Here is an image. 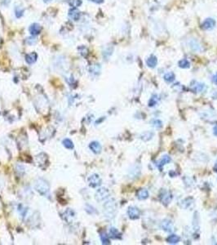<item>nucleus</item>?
<instances>
[{
	"mask_svg": "<svg viewBox=\"0 0 217 245\" xmlns=\"http://www.w3.org/2000/svg\"><path fill=\"white\" fill-rule=\"evenodd\" d=\"M178 65L180 67V68H182V69H188L190 66V63H189V61L187 59L180 60L179 61Z\"/></svg>",
	"mask_w": 217,
	"mask_h": 245,
	"instance_id": "obj_27",
	"label": "nucleus"
},
{
	"mask_svg": "<svg viewBox=\"0 0 217 245\" xmlns=\"http://www.w3.org/2000/svg\"><path fill=\"white\" fill-rule=\"evenodd\" d=\"M171 160H172V159H171L170 156H168V155H164L163 157L162 158V159L160 160V162L158 163V168H159L160 170H162V167H163L165 164H168V163H170Z\"/></svg>",
	"mask_w": 217,
	"mask_h": 245,
	"instance_id": "obj_20",
	"label": "nucleus"
},
{
	"mask_svg": "<svg viewBox=\"0 0 217 245\" xmlns=\"http://www.w3.org/2000/svg\"><path fill=\"white\" fill-rule=\"evenodd\" d=\"M193 228L195 231L199 230V217H198V213L197 212L194 213V216L193 218Z\"/></svg>",
	"mask_w": 217,
	"mask_h": 245,
	"instance_id": "obj_19",
	"label": "nucleus"
},
{
	"mask_svg": "<svg viewBox=\"0 0 217 245\" xmlns=\"http://www.w3.org/2000/svg\"><path fill=\"white\" fill-rule=\"evenodd\" d=\"M146 64L149 68H154L156 67L157 64H158V59L155 56H150L146 61Z\"/></svg>",
	"mask_w": 217,
	"mask_h": 245,
	"instance_id": "obj_17",
	"label": "nucleus"
},
{
	"mask_svg": "<svg viewBox=\"0 0 217 245\" xmlns=\"http://www.w3.org/2000/svg\"><path fill=\"white\" fill-rule=\"evenodd\" d=\"M16 169H17V172H19V174H24V172H25V168L22 165H17Z\"/></svg>",
	"mask_w": 217,
	"mask_h": 245,
	"instance_id": "obj_36",
	"label": "nucleus"
},
{
	"mask_svg": "<svg viewBox=\"0 0 217 245\" xmlns=\"http://www.w3.org/2000/svg\"><path fill=\"white\" fill-rule=\"evenodd\" d=\"M36 42H37V39L34 37H33V36H31V37H29V38L26 39V43H28L29 45H34V43H36Z\"/></svg>",
	"mask_w": 217,
	"mask_h": 245,
	"instance_id": "obj_35",
	"label": "nucleus"
},
{
	"mask_svg": "<svg viewBox=\"0 0 217 245\" xmlns=\"http://www.w3.org/2000/svg\"><path fill=\"white\" fill-rule=\"evenodd\" d=\"M127 215L129 217L130 219L131 220H137L138 218H140V212L137 208V207H129L127 209Z\"/></svg>",
	"mask_w": 217,
	"mask_h": 245,
	"instance_id": "obj_6",
	"label": "nucleus"
},
{
	"mask_svg": "<svg viewBox=\"0 0 217 245\" xmlns=\"http://www.w3.org/2000/svg\"><path fill=\"white\" fill-rule=\"evenodd\" d=\"M204 87H205V84H201V83H196L195 85L192 86V89L195 92H203Z\"/></svg>",
	"mask_w": 217,
	"mask_h": 245,
	"instance_id": "obj_25",
	"label": "nucleus"
},
{
	"mask_svg": "<svg viewBox=\"0 0 217 245\" xmlns=\"http://www.w3.org/2000/svg\"><path fill=\"white\" fill-rule=\"evenodd\" d=\"M24 12H25V9L23 7H19V6H17L15 7V15L17 18H21L24 15Z\"/></svg>",
	"mask_w": 217,
	"mask_h": 245,
	"instance_id": "obj_28",
	"label": "nucleus"
},
{
	"mask_svg": "<svg viewBox=\"0 0 217 245\" xmlns=\"http://www.w3.org/2000/svg\"><path fill=\"white\" fill-rule=\"evenodd\" d=\"M62 144H63V146L66 149H69V150H71V149H73L74 148V144H73V141L70 140V139H69V138H65V139H64L63 141H62Z\"/></svg>",
	"mask_w": 217,
	"mask_h": 245,
	"instance_id": "obj_24",
	"label": "nucleus"
},
{
	"mask_svg": "<svg viewBox=\"0 0 217 245\" xmlns=\"http://www.w3.org/2000/svg\"><path fill=\"white\" fill-rule=\"evenodd\" d=\"M153 126L154 128H160L162 126V122L160 120H158V119H155V120L153 121Z\"/></svg>",
	"mask_w": 217,
	"mask_h": 245,
	"instance_id": "obj_34",
	"label": "nucleus"
},
{
	"mask_svg": "<svg viewBox=\"0 0 217 245\" xmlns=\"http://www.w3.org/2000/svg\"><path fill=\"white\" fill-rule=\"evenodd\" d=\"M172 200V195L170 192H168L167 190H162L160 192V195H159V200L161 201V203L167 206L168 205L169 203H171V201Z\"/></svg>",
	"mask_w": 217,
	"mask_h": 245,
	"instance_id": "obj_4",
	"label": "nucleus"
},
{
	"mask_svg": "<svg viewBox=\"0 0 217 245\" xmlns=\"http://www.w3.org/2000/svg\"><path fill=\"white\" fill-rule=\"evenodd\" d=\"M153 136H154V133H151V132H145V133H143L140 135V138L143 141H147L150 140Z\"/></svg>",
	"mask_w": 217,
	"mask_h": 245,
	"instance_id": "obj_26",
	"label": "nucleus"
},
{
	"mask_svg": "<svg viewBox=\"0 0 217 245\" xmlns=\"http://www.w3.org/2000/svg\"><path fill=\"white\" fill-rule=\"evenodd\" d=\"M37 58H38V55L35 53H29V54H27V55L25 56V61H26V62L28 64H29V65L34 63L35 61H37Z\"/></svg>",
	"mask_w": 217,
	"mask_h": 245,
	"instance_id": "obj_15",
	"label": "nucleus"
},
{
	"mask_svg": "<svg viewBox=\"0 0 217 245\" xmlns=\"http://www.w3.org/2000/svg\"><path fill=\"white\" fill-rule=\"evenodd\" d=\"M75 217V213L74 210L68 208L65 213H64V219L66 220L68 223H70L73 219H74Z\"/></svg>",
	"mask_w": 217,
	"mask_h": 245,
	"instance_id": "obj_11",
	"label": "nucleus"
},
{
	"mask_svg": "<svg viewBox=\"0 0 217 245\" xmlns=\"http://www.w3.org/2000/svg\"><path fill=\"white\" fill-rule=\"evenodd\" d=\"M161 227L163 231H167V232H172L173 231V224H172V220H168V219H165L162 220L161 224Z\"/></svg>",
	"mask_w": 217,
	"mask_h": 245,
	"instance_id": "obj_9",
	"label": "nucleus"
},
{
	"mask_svg": "<svg viewBox=\"0 0 217 245\" xmlns=\"http://www.w3.org/2000/svg\"><path fill=\"white\" fill-rule=\"evenodd\" d=\"M214 170L216 172H217V162L216 163V164H215V166H214Z\"/></svg>",
	"mask_w": 217,
	"mask_h": 245,
	"instance_id": "obj_41",
	"label": "nucleus"
},
{
	"mask_svg": "<svg viewBox=\"0 0 217 245\" xmlns=\"http://www.w3.org/2000/svg\"><path fill=\"white\" fill-rule=\"evenodd\" d=\"M89 148L93 153L95 154H100L101 152L102 147L101 145L99 143L98 141H92L89 144Z\"/></svg>",
	"mask_w": 217,
	"mask_h": 245,
	"instance_id": "obj_10",
	"label": "nucleus"
},
{
	"mask_svg": "<svg viewBox=\"0 0 217 245\" xmlns=\"http://www.w3.org/2000/svg\"><path fill=\"white\" fill-rule=\"evenodd\" d=\"M34 189L41 195L46 196L48 195L50 191V185L44 179L39 178L35 182Z\"/></svg>",
	"mask_w": 217,
	"mask_h": 245,
	"instance_id": "obj_2",
	"label": "nucleus"
},
{
	"mask_svg": "<svg viewBox=\"0 0 217 245\" xmlns=\"http://www.w3.org/2000/svg\"><path fill=\"white\" fill-rule=\"evenodd\" d=\"M81 17V13L78 10L77 8H71L70 11H69V17L73 20L74 21H78L80 19Z\"/></svg>",
	"mask_w": 217,
	"mask_h": 245,
	"instance_id": "obj_8",
	"label": "nucleus"
},
{
	"mask_svg": "<svg viewBox=\"0 0 217 245\" xmlns=\"http://www.w3.org/2000/svg\"><path fill=\"white\" fill-rule=\"evenodd\" d=\"M29 33L31 34L32 36H34V35H39V33L41 32V30H42V27L41 25L38 23H34L32 24L30 26H29Z\"/></svg>",
	"mask_w": 217,
	"mask_h": 245,
	"instance_id": "obj_12",
	"label": "nucleus"
},
{
	"mask_svg": "<svg viewBox=\"0 0 217 245\" xmlns=\"http://www.w3.org/2000/svg\"><path fill=\"white\" fill-rule=\"evenodd\" d=\"M108 237L110 238L114 239H121V234L119 233V231L114 227L110 228L109 230V235Z\"/></svg>",
	"mask_w": 217,
	"mask_h": 245,
	"instance_id": "obj_18",
	"label": "nucleus"
},
{
	"mask_svg": "<svg viewBox=\"0 0 217 245\" xmlns=\"http://www.w3.org/2000/svg\"><path fill=\"white\" fill-rule=\"evenodd\" d=\"M212 97L214 99H217V90H215L212 93Z\"/></svg>",
	"mask_w": 217,
	"mask_h": 245,
	"instance_id": "obj_39",
	"label": "nucleus"
},
{
	"mask_svg": "<svg viewBox=\"0 0 217 245\" xmlns=\"http://www.w3.org/2000/svg\"><path fill=\"white\" fill-rule=\"evenodd\" d=\"M181 206L184 208H186V209H189L193 207L194 206V200L193 198H186L185 200H184L181 203Z\"/></svg>",
	"mask_w": 217,
	"mask_h": 245,
	"instance_id": "obj_14",
	"label": "nucleus"
},
{
	"mask_svg": "<svg viewBox=\"0 0 217 245\" xmlns=\"http://www.w3.org/2000/svg\"><path fill=\"white\" fill-rule=\"evenodd\" d=\"M180 237H179L178 235H171L168 236L167 238V242L168 244H177V243H179V241H180Z\"/></svg>",
	"mask_w": 217,
	"mask_h": 245,
	"instance_id": "obj_21",
	"label": "nucleus"
},
{
	"mask_svg": "<svg viewBox=\"0 0 217 245\" xmlns=\"http://www.w3.org/2000/svg\"><path fill=\"white\" fill-rule=\"evenodd\" d=\"M88 185L92 187V188H96L97 186H101V178L100 177V176L98 174H91L88 179Z\"/></svg>",
	"mask_w": 217,
	"mask_h": 245,
	"instance_id": "obj_5",
	"label": "nucleus"
},
{
	"mask_svg": "<svg viewBox=\"0 0 217 245\" xmlns=\"http://www.w3.org/2000/svg\"><path fill=\"white\" fill-rule=\"evenodd\" d=\"M109 196V191L107 188L101 187L96 190V192L95 194V199L98 202H102L106 199H108Z\"/></svg>",
	"mask_w": 217,
	"mask_h": 245,
	"instance_id": "obj_3",
	"label": "nucleus"
},
{
	"mask_svg": "<svg viewBox=\"0 0 217 245\" xmlns=\"http://www.w3.org/2000/svg\"><path fill=\"white\" fill-rule=\"evenodd\" d=\"M51 1H52V0H43V2H44V3H49V2H51Z\"/></svg>",
	"mask_w": 217,
	"mask_h": 245,
	"instance_id": "obj_42",
	"label": "nucleus"
},
{
	"mask_svg": "<svg viewBox=\"0 0 217 245\" xmlns=\"http://www.w3.org/2000/svg\"><path fill=\"white\" fill-rule=\"evenodd\" d=\"M216 24V21L214 19H212V18H207V19H206L203 22L202 28L203 30H212V29L215 28Z\"/></svg>",
	"mask_w": 217,
	"mask_h": 245,
	"instance_id": "obj_7",
	"label": "nucleus"
},
{
	"mask_svg": "<svg viewBox=\"0 0 217 245\" xmlns=\"http://www.w3.org/2000/svg\"><path fill=\"white\" fill-rule=\"evenodd\" d=\"M137 198L140 200H144L149 198V191L146 189H141L137 192Z\"/></svg>",
	"mask_w": 217,
	"mask_h": 245,
	"instance_id": "obj_16",
	"label": "nucleus"
},
{
	"mask_svg": "<svg viewBox=\"0 0 217 245\" xmlns=\"http://www.w3.org/2000/svg\"><path fill=\"white\" fill-rule=\"evenodd\" d=\"M89 72L91 74H94V75H97L101 72V66L100 65H92L89 68Z\"/></svg>",
	"mask_w": 217,
	"mask_h": 245,
	"instance_id": "obj_22",
	"label": "nucleus"
},
{
	"mask_svg": "<svg viewBox=\"0 0 217 245\" xmlns=\"http://www.w3.org/2000/svg\"><path fill=\"white\" fill-rule=\"evenodd\" d=\"M113 48L112 47H107L105 50L103 52V56H105V58H108V56H110L113 53Z\"/></svg>",
	"mask_w": 217,
	"mask_h": 245,
	"instance_id": "obj_31",
	"label": "nucleus"
},
{
	"mask_svg": "<svg viewBox=\"0 0 217 245\" xmlns=\"http://www.w3.org/2000/svg\"><path fill=\"white\" fill-rule=\"evenodd\" d=\"M78 50L79 53H80L81 55H82L83 56H86L87 55H88V48H86V47H84V46H81V47H78Z\"/></svg>",
	"mask_w": 217,
	"mask_h": 245,
	"instance_id": "obj_32",
	"label": "nucleus"
},
{
	"mask_svg": "<svg viewBox=\"0 0 217 245\" xmlns=\"http://www.w3.org/2000/svg\"><path fill=\"white\" fill-rule=\"evenodd\" d=\"M104 214L107 218L111 219L115 217L116 212H117V203L114 199L108 200L106 201L104 204Z\"/></svg>",
	"mask_w": 217,
	"mask_h": 245,
	"instance_id": "obj_1",
	"label": "nucleus"
},
{
	"mask_svg": "<svg viewBox=\"0 0 217 245\" xmlns=\"http://www.w3.org/2000/svg\"><path fill=\"white\" fill-rule=\"evenodd\" d=\"M164 80L167 83H172L173 81L175 80V74L173 72H168V73L165 74L164 75Z\"/></svg>",
	"mask_w": 217,
	"mask_h": 245,
	"instance_id": "obj_23",
	"label": "nucleus"
},
{
	"mask_svg": "<svg viewBox=\"0 0 217 245\" xmlns=\"http://www.w3.org/2000/svg\"><path fill=\"white\" fill-rule=\"evenodd\" d=\"M101 239L103 244H109L110 242H109V239H108V235H107L105 233H101Z\"/></svg>",
	"mask_w": 217,
	"mask_h": 245,
	"instance_id": "obj_30",
	"label": "nucleus"
},
{
	"mask_svg": "<svg viewBox=\"0 0 217 245\" xmlns=\"http://www.w3.org/2000/svg\"><path fill=\"white\" fill-rule=\"evenodd\" d=\"M189 45L190 48L195 51V52H200L202 51V46L196 39H190L189 42Z\"/></svg>",
	"mask_w": 217,
	"mask_h": 245,
	"instance_id": "obj_13",
	"label": "nucleus"
},
{
	"mask_svg": "<svg viewBox=\"0 0 217 245\" xmlns=\"http://www.w3.org/2000/svg\"><path fill=\"white\" fill-rule=\"evenodd\" d=\"M157 102H158V97H157L156 95H154V96L151 97L149 102V105L150 107H153V106H154V105L157 104Z\"/></svg>",
	"mask_w": 217,
	"mask_h": 245,
	"instance_id": "obj_33",
	"label": "nucleus"
},
{
	"mask_svg": "<svg viewBox=\"0 0 217 245\" xmlns=\"http://www.w3.org/2000/svg\"><path fill=\"white\" fill-rule=\"evenodd\" d=\"M89 1L93 2V3H95V4H102V3H104V0H89Z\"/></svg>",
	"mask_w": 217,
	"mask_h": 245,
	"instance_id": "obj_37",
	"label": "nucleus"
},
{
	"mask_svg": "<svg viewBox=\"0 0 217 245\" xmlns=\"http://www.w3.org/2000/svg\"><path fill=\"white\" fill-rule=\"evenodd\" d=\"M213 133H214V135H215V136H216V137H217V125H216V126L214 127Z\"/></svg>",
	"mask_w": 217,
	"mask_h": 245,
	"instance_id": "obj_40",
	"label": "nucleus"
},
{
	"mask_svg": "<svg viewBox=\"0 0 217 245\" xmlns=\"http://www.w3.org/2000/svg\"><path fill=\"white\" fill-rule=\"evenodd\" d=\"M212 81H213V83L215 84H216L217 85V73L215 74L213 76V78H212Z\"/></svg>",
	"mask_w": 217,
	"mask_h": 245,
	"instance_id": "obj_38",
	"label": "nucleus"
},
{
	"mask_svg": "<svg viewBox=\"0 0 217 245\" xmlns=\"http://www.w3.org/2000/svg\"><path fill=\"white\" fill-rule=\"evenodd\" d=\"M68 3L70 4V7L77 8L82 5V0H68Z\"/></svg>",
	"mask_w": 217,
	"mask_h": 245,
	"instance_id": "obj_29",
	"label": "nucleus"
}]
</instances>
